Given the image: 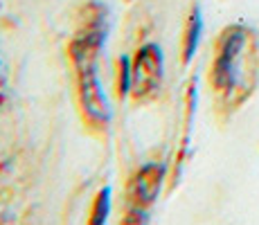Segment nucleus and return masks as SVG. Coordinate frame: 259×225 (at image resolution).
<instances>
[{"label":"nucleus","instance_id":"1","mask_svg":"<svg viewBox=\"0 0 259 225\" xmlns=\"http://www.w3.org/2000/svg\"><path fill=\"white\" fill-rule=\"evenodd\" d=\"M104 41H106V21H104V14L97 9L93 21H88L86 27L79 29V34L70 43L79 102H81L83 115L88 117V122L97 128L108 126V122H111V104H108L106 93H104V86L97 74Z\"/></svg>","mask_w":259,"mask_h":225},{"label":"nucleus","instance_id":"2","mask_svg":"<svg viewBox=\"0 0 259 225\" xmlns=\"http://www.w3.org/2000/svg\"><path fill=\"white\" fill-rule=\"evenodd\" d=\"M162 72H165V59H162L160 45H142L133 61V97L138 102H149L151 97H156L162 83Z\"/></svg>","mask_w":259,"mask_h":225},{"label":"nucleus","instance_id":"3","mask_svg":"<svg viewBox=\"0 0 259 225\" xmlns=\"http://www.w3.org/2000/svg\"><path fill=\"white\" fill-rule=\"evenodd\" d=\"M246 38H248V34L243 27H232L223 36L217 63H214V86L219 90H223V93H232L239 83Z\"/></svg>","mask_w":259,"mask_h":225},{"label":"nucleus","instance_id":"4","mask_svg":"<svg viewBox=\"0 0 259 225\" xmlns=\"http://www.w3.org/2000/svg\"><path fill=\"white\" fill-rule=\"evenodd\" d=\"M162 180H165V164L162 162H149L147 167H142L128 185V201L133 207L147 209L149 205L156 203Z\"/></svg>","mask_w":259,"mask_h":225},{"label":"nucleus","instance_id":"5","mask_svg":"<svg viewBox=\"0 0 259 225\" xmlns=\"http://www.w3.org/2000/svg\"><path fill=\"white\" fill-rule=\"evenodd\" d=\"M201 34H203V18H201V12H194L192 18H189V25H187V32H185V61H192L194 52L198 48V41H201Z\"/></svg>","mask_w":259,"mask_h":225},{"label":"nucleus","instance_id":"6","mask_svg":"<svg viewBox=\"0 0 259 225\" xmlns=\"http://www.w3.org/2000/svg\"><path fill=\"white\" fill-rule=\"evenodd\" d=\"M108 214H111V187H104L97 194L91 212V223L93 225H104L108 221Z\"/></svg>","mask_w":259,"mask_h":225},{"label":"nucleus","instance_id":"7","mask_svg":"<svg viewBox=\"0 0 259 225\" xmlns=\"http://www.w3.org/2000/svg\"><path fill=\"white\" fill-rule=\"evenodd\" d=\"M133 88V63L128 57L119 59V97H126Z\"/></svg>","mask_w":259,"mask_h":225},{"label":"nucleus","instance_id":"8","mask_svg":"<svg viewBox=\"0 0 259 225\" xmlns=\"http://www.w3.org/2000/svg\"><path fill=\"white\" fill-rule=\"evenodd\" d=\"M7 97V88H5V77H3V68H0V104Z\"/></svg>","mask_w":259,"mask_h":225}]
</instances>
